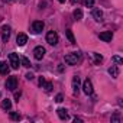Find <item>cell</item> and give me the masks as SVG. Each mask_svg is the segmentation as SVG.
I'll return each instance as SVG.
<instances>
[{
	"label": "cell",
	"mask_w": 123,
	"mask_h": 123,
	"mask_svg": "<svg viewBox=\"0 0 123 123\" xmlns=\"http://www.w3.org/2000/svg\"><path fill=\"white\" fill-rule=\"evenodd\" d=\"M83 91H84L87 96L93 94V84H91L90 80H86V81H84V84H83Z\"/></svg>",
	"instance_id": "7"
},
{
	"label": "cell",
	"mask_w": 123,
	"mask_h": 123,
	"mask_svg": "<svg viewBox=\"0 0 123 123\" xmlns=\"http://www.w3.org/2000/svg\"><path fill=\"white\" fill-rule=\"evenodd\" d=\"M52 87H54V86H52V83H46V81H45V84L42 86V88H45V91H46V93H49V91L52 90Z\"/></svg>",
	"instance_id": "20"
},
{
	"label": "cell",
	"mask_w": 123,
	"mask_h": 123,
	"mask_svg": "<svg viewBox=\"0 0 123 123\" xmlns=\"http://www.w3.org/2000/svg\"><path fill=\"white\" fill-rule=\"evenodd\" d=\"M65 35H67V38H68V41L71 43H75V38H74V35H73L71 31H65Z\"/></svg>",
	"instance_id": "18"
},
{
	"label": "cell",
	"mask_w": 123,
	"mask_h": 123,
	"mask_svg": "<svg viewBox=\"0 0 123 123\" xmlns=\"http://www.w3.org/2000/svg\"><path fill=\"white\" fill-rule=\"evenodd\" d=\"M62 100H64V97H62V94H58V96L55 97V101H56V103H61V101H62Z\"/></svg>",
	"instance_id": "24"
},
{
	"label": "cell",
	"mask_w": 123,
	"mask_h": 123,
	"mask_svg": "<svg viewBox=\"0 0 123 123\" xmlns=\"http://www.w3.org/2000/svg\"><path fill=\"white\" fill-rule=\"evenodd\" d=\"M33 56H35V59H42L43 56H45V48L43 46H36L35 49H33Z\"/></svg>",
	"instance_id": "6"
},
{
	"label": "cell",
	"mask_w": 123,
	"mask_h": 123,
	"mask_svg": "<svg viewBox=\"0 0 123 123\" xmlns=\"http://www.w3.org/2000/svg\"><path fill=\"white\" fill-rule=\"evenodd\" d=\"M9 71H10L9 65L2 61V62H0V74H2V75H7V74H9Z\"/></svg>",
	"instance_id": "12"
},
{
	"label": "cell",
	"mask_w": 123,
	"mask_h": 123,
	"mask_svg": "<svg viewBox=\"0 0 123 123\" xmlns=\"http://www.w3.org/2000/svg\"><path fill=\"white\" fill-rule=\"evenodd\" d=\"M109 74H110L113 78H117V77H119V68H117L116 65H111V67L109 68Z\"/></svg>",
	"instance_id": "15"
},
{
	"label": "cell",
	"mask_w": 123,
	"mask_h": 123,
	"mask_svg": "<svg viewBox=\"0 0 123 123\" xmlns=\"http://www.w3.org/2000/svg\"><path fill=\"white\" fill-rule=\"evenodd\" d=\"M43 84H45V78H43V77H41V78H39V86L42 87Z\"/></svg>",
	"instance_id": "28"
},
{
	"label": "cell",
	"mask_w": 123,
	"mask_h": 123,
	"mask_svg": "<svg viewBox=\"0 0 123 123\" xmlns=\"http://www.w3.org/2000/svg\"><path fill=\"white\" fill-rule=\"evenodd\" d=\"M6 88L10 91H15L18 88V78L16 77H9L6 80Z\"/></svg>",
	"instance_id": "4"
},
{
	"label": "cell",
	"mask_w": 123,
	"mask_h": 123,
	"mask_svg": "<svg viewBox=\"0 0 123 123\" xmlns=\"http://www.w3.org/2000/svg\"><path fill=\"white\" fill-rule=\"evenodd\" d=\"M65 64H68V65H75L78 61L81 59V55L78 54V52H73V54H68V55H65Z\"/></svg>",
	"instance_id": "1"
},
{
	"label": "cell",
	"mask_w": 123,
	"mask_h": 123,
	"mask_svg": "<svg viewBox=\"0 0 123 123\" xmlns=\"http://www.w3.org/2000/svg\"><path fill=\"white\" fill-rule=\"evenodd\" d=\"M73 15H74V19H75V20H81V19H83V10H81V9H75Z\"/></svg>",
	"instance_id": "17"
},
{
	"label": "cell",
	"mask_w": 123,
	"mask_h": 123,
	"mask_svg": "<svg viewBox=\"0 0 123 123\" xmlns=\"http://www.w3.org/2000/svg\"><path fill=\"white\" fill-rule=\"evenodd\" d=\"M20 61H22V65H23L25 68H29V67H31V61H29L26 56H22V59H20Z\"/></svg>",
	"instance_id": "19"
},
{
	"label": "cell",
	"mask_w": 123,
	"mask_h": 123,
	"mask_svg": "<svg viewBox=\"0 0 123 123\" xmlns=\"http://www.w3.org/2000/svg\"><path fill=\"white\" fill-rule=\"evenodd\" d=\"M43 28H45V23L42 20H35L32 23V32L33 33H41L43 31Z\"/></svg>",
	"instance_id": "5"
},
{
	"label": "cell",
	"mask_w": 123,
	"mask_h": 123,
	"mask_svg": "<svg viewBox=\"0 0 123 123\" xmlns=\"http://www.w3.org/2000/svg\"><path fill=\"white\" fill-rule=\"evenodd\" d=\"M46 42L49 43V45H56L58 43V33L56 32H54V31H51V32H48L46 33Z\"/></svg>",
	"instance_id": "3"
},
{
	"label": "cell",
	"mask_w": 123,
	"mask_h": 123,
	"mask_svg": "<svg viewBox=\"0 0 123 123\" xmlns=\"http://www.w3.org/2000/svg\"><path fill=\"white\" fill-rule=\"evenodd\" d=\"M84 3H86V6H87V7H93V5H94V0H86Z\"/></svg>",
	"instance_id": "23"
},
{
	"label": "cell",
	"mask_w": 123,
	"mask_h": 123,
	"mask_svg": "<svg viewBox=\"0 0 123 123\" xmlns=\"http://www.w3.org/2000/svg\"><path fill=\"white\" fill-rule=\"evenodd\" d=\"M119 120H120V116H119V114L116 113V114H114V116L111 117V122H119Z\"/></svg>",
	"instance_id": "25"
},
{
	"label": "cell",
	"mask_w": 123,
	"mask_h": 123,
	"mask_svg": "<svg viewBox=\"0 0 123 123\" xmlns=\"http://www.w3.org/2000/svg\"><path fill=\"white\" fill-rule=\"evenodd\" d=\"M10 119H12V120H20V114L16 113V111H12V113H10Z\"/></svg>",
	"instance_id": "22"
},
{
	"label": "cell",
	"mask_w": 123,
	"mask_h": 123,
	"mask_svg": "<svg viewBox=\"0 0 123 123\" xmlns=\"http://www.w3.org/2000/svg\"><path fill=\"white\" fill-rule=\"evenodd\" d=\"M5 3H13V2H16V0H3Z\"/></svg>",
	"instance_id": "30"
},
{
	"label": "cell",
	"mask_w": 123,
	"mask_h": 123,
	"mask_svg": "<svg viewBox=\"0 0 123 123\" xmlns=\"http://www.w3.org/2000/svg\"><path fill=\"white\" fill-rule=\"evenodd\" d=\"M19 97H20V93H15V98H16V101H19Z\"/></svg>",
	"instance_id": "29"
},
{
	"label": "cell",
	"mask_w": 123,
	"mask_h": 123,
	"mask_svg": "<svg viewBox=\"0 0 123 123\" xmlns=\"http://www.w3.org/2000/svg\"><path fill=\"white\" fill-rule=\"evenodd\" d=\"M59 3H65V0H59Z\"/></svg>",
	"instance_id": "31"
},
{
	"label": "cell",
	"mask_w": 123,
	"mask_h": 123,
	"mask_svg": "<svg viewBox=\"0 0 123 123\" xmlns=\"http://www.w3.org/2000/svg\"><path fill=\"white\" fill-rule=\"evenodd\" d=\"M56 113H58V117H59L61 120H67V119H68V113H67L65 109H58Z\"/></svg>",
	"instance_id": "13"
},
{
	"label": "cell",
	"mask_w": 123,
	"mask_h": 123,
	"mask_svg": "<svg viewBox=\"0 0 123 123\" xmlns=\"http://www.w3.org/2000/svg\"><path fill=\"white\" fill-rule=\"evenodd\" d=\"M26 42H28V35H25V33H19L18 38H16V43H18L19 46H23Z\"/></svg>",
	"instance_id": "9"
},
{
	"label": "cell",
	"mask_w": 123,
	"mask_h": 123,
	"mask_svg": "<svg viewBox=\"0 0 123 123\" xmlns=\"http://www.w3.org/2000/svg\"><path fill=\"white\" fill-rule=\"evenodd\" d=\"M98 38H100L101 41H104V42H110V41L113 39V33H111V32H101V33L98 35Z\"/></svg>",
	"instance_id": "11"
},
{
	"label": "cell",
	"mask_w": 123,
	"mask_h": 123,
	"mask_svg": "<svg viewBox=\"0 0 123 123\" xmlns=\"http://www.w3.org/2000/svg\"><path fill=\"white\" fill-rule=\"evenodd\" d=\"M26 78H28V80H33V74H32V73H28V74H26Z\"/></svg>",
	"instance_id": "27"
},
{
	"label": "cell",
	"mask_w": 123,
	"mask_h": 123,
	"mask_svg": "<svg viewBox=\"0 0 123 123\" xmlns=\"http://www.w3.org/2000/svg\"><path fill=\"white\" fill-rule=\"evenodd\" d=\"M93 56H94V62H96V64H100L101 61H103V56H101L100 54H93Z\"/></svg>",
	"instance_id": "21"
},
{
	"label": "cell",
	"mask_w": 123,
	"mask_h": 123,
	"mask_svg": "<svg viewBox=\"0 0 123 123\" xmlns=\"http://www.w3.org/2000/svg\"><path fill=\"white\" fill-rule=\"evenodd\" d=\"M10 107H12V101H10L9 98H5V100L2 101V109H3V110H10Z\"/></svg>",
	"instance_id": "16"
},
{
	"label": "cell",
	"mask_w": 123,
	"mask_h": 123,
	"mask_svg": "<svg viewBox=\"0 0 123 123\" xmlns=\"http://www.w3.org/2000/svg\"><path fill=\"white\" fill-rule=\"evenodd\" d=\"M9 38H10V28L7 25H5L2 28V39H3V42H7Z\"/></svg>",
	"instance_id": "8"
},
{
	"label": "cell",
	"mask_w": 123,
	"mask_h": 123,
	"mask_svg": "<svg viewBox=\"0 0 123 123\" xmlns=\"http://www.w3.org/2000/svg\"><path fill=\"white\" fill-rule=\"evenodd\" d=\"M78 91H80V77H74L73 78V93L74 94H78Z\"/></svg>",
	"instance_id": "10"
},
{
	"label": "cell",
	"mask_w": 123,
	"mask_h": 123,
	"mask_svg": "<svg viewBox=\"0 0 123 123\" xmlns=\"http://www.w3.org/2000/svg\"><path fill=\"white\" fill-rule=\"evenodd\" d=\"M9 62H10V65H12V68H13V70H18V68H19V65H20L19 55H18V54H15V52L9 54Z\"/></svg>",
	"instance_id": "2"
},
{
	"label": "cell",
	"mask_w": 123,
	"mask_h": 123,
	"mask_svg": "<svg viewBox=\"0 0 123 123\" xmlns=\"http://www.w3.org/2000/svg\"><path fill=\"white\" fill-rule=\"evenodd\" d=\"M71 2H73V3H75V2H77V0H71Z\"/></svg>",
	"instance_id": "32"
},
{
	"label": "cell",
	"mask_w": 123,
	"mask_h": 123,
	"mask_svg": "<svg viewBox=\"0 0 123 123\" xmlns=\"http://www.w3.org/2000/svg\"><path fill=\"white\" fill-rule=\"evenodd\" d=\"M113 59L116 61L117 64H122V58H119V56H113Z\"/></svg>",
	"instance_id": "26"
},
{
	"label": "cell",
	"mask_w": 123,
	"mask_h": 123,
	"mask_svg": "<svg viewBox=\"0 0 123 123\" xmlns=\"http://www.w3.org/2000/svg\"><path fill=\"white\" fill-rule=\"evenodd\" d=\"M93 18H94L97 22H100V20L103 19V12H101L100 9H94V10H93Z\"/></svg>",
	"instance_id": "14"
}]
</instances>
